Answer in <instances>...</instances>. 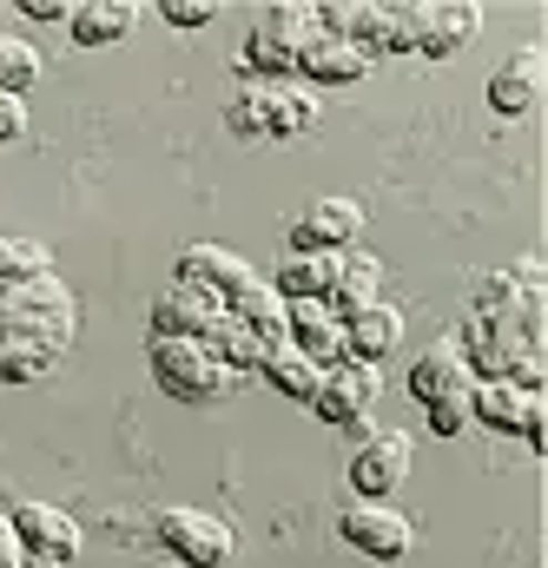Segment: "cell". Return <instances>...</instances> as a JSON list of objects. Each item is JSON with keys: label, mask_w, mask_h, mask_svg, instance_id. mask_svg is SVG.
<instances>
[{"label": "cell", "mask_w": 548, "mask_h": 568, "mask_svg": "<svg viewBox=\"0 0 548 568\" xmlns=\"http://www.w3.org/2000/svg\"><path fill=\"white\" fill-rule=\"evenodd\" d=\"M152 377L179 404H219L232 390V371L199 344V337H152Z\"/></svg>", "instance_id": "obj_1"}, {"label": "cell", "mask_w": 548, "mask_h": 568, "mask_svg": "<svg viewBox=\"0 0 548 568\" xmlns=\"http://www.w3.org/2000/svg\"><path fill=\"white\" fill-rule=\"evenodd\" d=\"M225 317V304L212 297V291H199V284H172L159 304H152V337H212V324Z\"/></svg>", "instance_id": "obj_11"}, {"label": "cell", "mask_w": 548, "mask_h": 568, "mask_svg": "<svg viewBox=\"0 0 548 568\" xmlns=\"http://www.w3.org/2000/svg\"><path fill=\"white\" fill-rule=\"evenodd\" d=\"M27 133V100L20 93H0V145H13Z\"/></svg>", "instance_id": "obj_31"}, {"label": "cell", "mask_w": 548, "mask_h": 568, "mask_svg": "<svg viewBox=\"0 0 548 568\" xmlns=\"http://www.w3.org/2000/svg\"><path fill=\"white\" fill-rule=\"evenodd\" d=\"M516 436H529L536 449H548V390H529L522 397V429Z\"/></svg>", "instance_id": "obj_30"}, {"label": "cell", "mask_w": 548, "mask_h": 568, "mask_svg": "<svg viewBox=\"0 0 548 568\" xmlns=\"http://www.w3.org/2000/svg\"><path fill=\"white\" fill-rule=\"evenodd\" d=\"M258 33H265V40H277V47H291V53H304V40L317 33V7L284 0V7H272V13L258 20Z\"/></svg>", "instance_id": "obj_25"}, {"label": "cell", "mask_w": 548, "mask_h": 568, "mask_svg": "<svg viewBox=\"0 0 548 568\" xmlns=\"http://www.w3.org/2000/svg\"><path fill=\"white\" fill-rule=\"evenodd\" d=\"M258 106H265V140H297L317 126V87L304 80H258Z\"/></svg>", "instance_id": "obj_14"}, {"label": "cell", "mask_w": 548, "mask_h": 568, "mask_svg": "<svg viewBox=\"0 0 548 568\" xmlns=\"http://www.w3.org/2000/svg\"><path fill=\"white\" fill-rule=\"evenodd\" d=\"M225 120H232V133H245V140H265V106H258V80L232 93V113H225Z\"/></svg>", "instance_id": "obj_28"}, {"label": "cell", "mask_w": 548, "mask_h": 568, "mask_svg": "<svg viewBox=\"0 0 548 568\" xmlns=\"http://www.w3.org/2000/svg\"><path fill=\"white\" fill-rule=\"evenodd\" d=\"M377 284H384V265H377L371 252H344V258H337V278L324 291V304H331L337 317H357L364 304H377Z\"/></svg>", "instance_id": "obj_17"}, {"label": "cell", "mask_w": 548, "mask_h": 568, "mask_svg": "<svg viewBox=\"0 0 548 568\" xmlns=\"http://www.w3.org/2000/svg\"><path fill=\"white\" fill-rule=\"evenodd\" d=\"M139 27V7L133 0H80L73 7V40L80 47H113Z\"/></svg>", "instance_id": "obj_21"}, {"label": "cell", "mask_w": 548, "mask_h": 568, "mask_svg": "<svg viewBox=\"0 0 548 568\" xmlns=\"http://www.w3.org/2000/svg\"><path fill=\"white\" fill-rule=\"evenodd\" d=\"M27 13H33V20H73L67 0H27Z\"/></svg>", "instance_id": "obj_34"}, {"label": "cell", "mask_w": 548, "mask_h": 568, "mask_svg": "<svg viewBox=\"0 0 548 568\" xmlns=\"http://www.w3.org/2000/svg\"><path fill=\"white\" fill-rule=\"evenodd\" d=\"M404 344V311L397 304H364L357 317H344V351H351V364H384L390 351Z\"/></svg>", "instance_id": "obj_16"}, {"label": "cell", "mask_w": 548, "mask_h": 568, "mask_svg": "<svg viewBox=\"0 0 548 568\" xmlns=\"http://www.w3.org/2000/svg\"><path fill=\"white\" fill-rule=\"evenodd\" d=\"M205 351H212V357H219V364H225V371H232V377H239V371H258V364H265V351H272V344H265V337H258V331H245V324H239V317H232V311H225V317H219V324H212V337H205Z\"/></svg>", "instance_id": "obj_23"}, {"label": "cell", "mask_w": 548, "mask_h": 568, "mask_svg": "<svg viewBox=\"0 0 548 568\" xmlns=\"http://www.w3.org/2000/svg\"><path fill=\"white\" fill-rule=\"evenodd\" d=\"M410 27H416V53L449 60V53H463L476 40L483 7L476 0H410Z\"/></svg>", "instance_id": "obj_6"}, {"label": "cell", "mask_w": 548, "mask_h": 568, "mask_svg": "<svg viewBox=\"0 0 548 568\" xmlns=\"http://www.w3.org/2000/svg\"><path fill=\"white\" fill-rule=\"evenodd\" d=\"M172 568H185V562H172Z\"/></svg>", "instance_id": "obj_36"}, {"label": "cell", "mask_w": 548, "mask_h": 568, "mask_svg": "<svg viewBox=\"0 0 548 568\" xmlns=\"http://www.w3.org/2000/svg\"><path fill=\"white\" fill-rule=\"evenodd\" d=\"M522 397L509 377H476L469 384V424H489V429H522Z\"/></svg>", "instance_id": "obj_22"}, {"label": "cell", "mask_w": 548, "mask_h": 568, "mask_svg": "<svg viewBox=\"0 0 548 568\" xmlns=\"http://www.w3.org/2000/svg\"><path fill=\"white\" fill-rule=\"evenodd\" d=\"M47 272H53V252L40 239H0V291H20Z\"/></svg>", "instance_id": "obj_24"}, {"label": "cell", "mask_w": 548, "mask_h": 568, "mask_svg": "<svg viewBox=\"0 0 548 568\" xmlns=\"http://www.w3.org/2000/svg\"><path fill=\"white\" fill-rule=\"evenodd\" d=\"M337 258H344V252H284L272 291L284 297V304H297V297H324L331 278H337Z\"/></svg>", "instance_id": "obj_19"}, {"label": "cell", "mask_w": 548, "mask_h": 568, "mask_svg": "<svg viewBox=\"0 0 548 568\" xmlns=\"http://www.w3.org/2000/svg\"><path fill=\"white\" fill-rule=\"evenodd\" d=\"M252 278H258V272H252L245 252H232V245H185V252H179V284H199V291H212L219 304H232Z\"/></svg>", "instance_id": "obj_9"}, {"label": "cell", "mask_w": 548, "mask_h": 568, "mask_svg": "<svg viewBox=\"0 0 548 568\" xmlns=\"http://www.w3.org/2000/svg\"><path fill=\"white\" fill-rule=\"evenodd\" d=\"M377 397H384V364H337V371H324L311 410H317L324 424L364 429L371 410H377Z\"/></svg>", "instance_id": "obj_5"}, {"label": "cell", "mask_w": 548, "mask_h": 568, "mask_svg": "<svg viewBox=\"0 0 548 568\" xmlns=\"http://www.w3.org/2000/svg\"><path fill=\"white\" fill-rule=\"evenodd\" d=\"M212 13H219L212 0H165V20H172V27H205Z\"/></svg>", "instance_id": "obj_32"}, {"label": "cell", "mask_w": 548, "mask_h": 568, "mask_svg": "<svg viewBox=\"0 0 548 568\" xmlns=\"http://www.w3.org/2000/svg\"><path fill=\"white\" fill-rule=\"evenodd\" d=\"M13 536L27 556H47V562H73L80 556V523L53 503H20L13 509Z\"/></svg>", "instance_id": "obj_10"}, {"label": "cell", "mask_w": 548, "mask_h": 568, "mask_svg": "<svg viewBox=\"0 0 548 568\" xmlns=\"http://www.w3.org/2000/svg\"><path fill=\"white\" fill-rule=\"evenodd\" d=\"M364 232V205L357 199H311L304 219L291 225V252H351Z\"/></svg>", "instance_id": "obj_7"}, {"label": "cell", "mask_w": 548, "mask_h": 568, "mask_svg": "<svg viewBox=\"0 0 548 568\" xmlns=\"http://www.w3.org/2000/svg\"><path fill=\"white\" fill-rule=\"evenodd\" d=\"M476 377H469V357H463V344L456 337H443V344H429L423 357L410 364V397L429 410V404H443V397H456V390H469Z\"/></svg>", "instance_id": "obj_12"}, {"label": "cell", "mask_w": 548, "mask_h": 568, "mask_svg": "<svg viewBox=\"0 0 548 568\" xmlns=\"http://www.w3.org/2000/svg\"><path fill=\"white\" fill-rule=\"evenodd\" d=\"M27 562V549H20V536H13V516L0 509V568H20Z\"/></svg>", "instance_id": "obj_33"}, {"label": "cell", "mask_w": 548, "mask_h": 568, "mask_svg": "<svg viewBox=\"0 0 548 568\" xmlns=\"http://www.w3.org/2000/svg\"><path fill=\"white\" fill-rule=\"evenodd\" d=\"M542 87H548L542 47H522V53H509V60L496 67V80H489V106L516 120V113H529V106L542 100Z\"/></svg>", "instance_id": "obj_15"}, {"label": "cell", "mask_w": 548, "mask_h": 568, "mask_svg": "<svg viewBox=\"0 0 548 568\" xmlns=\"http://www.w3.org/2000/svg\"><path fill=\"white\" fill-rule=\"evenodd\" d=\"M33 80H40V53H33V40L0 33V93H20V100H27Z\"/></svg>", "instance_id": "obj_26"}, {"label": "cell", "mask_w": 548, "mask_h": 568, "mask_svg": "<svg viewBox=\"0 0 548 568\" xmlns=\"http://www.w3.org/2000/svg\"><path fill=\"white\" fill-rule=\"evenodd\" d=\"M225 311H232L245 331H258L265 344H291V304H284L265 278H252L239 297H232V304H225Z\"/></svg>", "instance_id": "obj_18"}, {"label": "cell", "mask_w": 548, "mask_h": 568, "mask_svg": "<svg viewBox=\"0 0 548 568\" xmlns=\"http://www.w3.org/2000/svg\"><path fill=\"white\" fill-rule=\"evenodd\" d=\"M20 568H67V562H47V556H27Z\"/></svg>", "instance_id": "obj_35"}, {"label": "cell", "mask_w": 548, "mask_h": 568, "mask_svg": "<svg viewBox=\"0 0 548 568\" xmlns=\"http://www.w3.org/2000/svg\"><path fill=\"white\" fill-rule=\"evenodd\" d=\"M410 429H377V436H364L357 443V456H351V489L364 496V503H390L397 489H404V476H410Z\"/></svg>", "instance_id": "obj_4"}, {"label": "cell", "mask_w": 548, "mask_h": 568, "mask_svg": "<svg viewBox=\"0 0 548 568\" xmlns=\"http://www.w3.org/2000/svg\"><path fill=\"white\" fill-rule=\"evenodd\" d=\"M245 67H252L258 80H297V53H291V47H277V40H265V33H252V40H245Z\"/></svg>", "instance_id": "obj_27"}, {"label": "cell", "mask_w": 548, "mask_h": 568, "mask_svg": "<svg viewBox=\"0 0 548 568\" xmlns=\"http://www.w3.org/2000/svg\"><path fill=\"white\" fill-rule=\"evenodd\" d=\"M159 542H165L172 562H185V568H225L232 549H239L232 523L225 516H205V509H165L159 516Z\"/></svg>", "instance_id": "obj_2"}, {"label": "cell", "mask_w": 548, "mask_h": 568, "mask_svg": "<svg viewBox=\"0 0 548 568\" xmlns=\"http://www.w3.org/2000/svg\"><path fill=\"white\" fill-rule=\"evenodd\" d=\"M337 536H344L357 556H371V562H404L416 549V523L397 503H351V509L337 516Z\"/></svg>", "instance_id": "obj_3"}, {"label": "cell", "mask_w": 548, "mask_h": 568, "mask_svg": "<svg viewBox=\"0 0 548 568\" xmlns=\"http://www.w3.org/2000/svg\"><path fill=\"white\" fill-rule=\"evenodd\" d=\"M258 377L272 384L277 397H291V404H304L311 410V397H317V384H324V371L304 357V351H291V344H272L265 351V364H258Z\"/></svg>", "instance_id": "obj_20"}, {"label": "cell", "mask_w": 548, "mask_h": 568, "mask_svg": "<svg viewBox=\"0 0 548 568\" xmlns=\"http://www.w3.org/2000/svg\"><path fill=\"white\" fill-rule=\"evenodd\" d=\"M364 73H371V60H364L351 40H331V33H311L304 53H297V80L317 87V93H324V87H357Z\"/></svg>", "instance_id": "obj_13"}, {"label": "cell", "mask_w": 548, "mask_h": 568, "mask_svg": "<svg viewBox=\"0 0 548 568\" xmlns=\"http://www.w3.org/2000/svg\"><path fill=\"white\" fill-rule=\"evenodd\" d=\"M291 351H304L317 371L351 364V351H344V317H337L324 297H297V304H291Z\"/></svg>", "instance_id": "obj_8"}, {"label": "cell", "mask_w": 548, "mask_h": 568, "mask_svg": "<svg viewBox=\"0 0 548 568\" xmlns=\"http://www.w3.org/2000/svg\"><path fill=\"white\" fill-rule=\"evenodd\" d=\"M463 424H469V390H456V397L429 404V429H436V436H456Z\"/></svg>", "instance_id": "obj_29"}]
</instances>
